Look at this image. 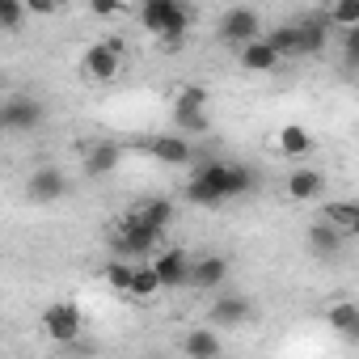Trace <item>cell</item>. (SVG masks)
Here are the masks:
<instances>
[{
    "label": "cell",
    "instance_id": "cell-4",
    "mask_svg": "<svg viewBox=\"0 0 359 359\" xmlns=\"http://www.w3.org/2000/svg\"><path fill=\"white\" fill-rule=\"evenodd\" d=\"M39 325H43V334H47L51 342L72 346V342L81 338V330H85V313H81V304H72V300H55V304L43 309Z\"/></svg>",
    "mask_w": 359,
    "mask_h": 359
},
{
    "label": "cell",
    "instance_id": "cell-10",
    "mask_svg": "<svg viewBox=\"0 0 359 359\" xmlns=\"http://www.w3.org/2000/svg\"><path fill=\"white\" fill-rule=\"evenodd\" d=\"M123 51H127L123 39H102V43H93V47L85 51V72H89L93 81H114V76H118V64H123Z\"/></svg>",
    "mask_w": 359,
    "mask_h": 359
},
{
    "label": "cell",
    "instance_id": "cell-16",
    "mask_svg": "<svg viewBox=\"0 0 359 359\" xmlns=\"http://www.w3.org/2000/svg\"><path fill=\"white\" fill-rule=\"evenodd\" d=\"M237 60H241L245 72H275V68L283 64V51H279L271 39H254V43L237 47Z\"/></svg>",
    "mask_w": 359,
    "mask_h": 359
},
{
    "label": "cell",
    "instance_id": "cell-26",
    "mask_svg": "<svg viewBox=\"0 0 359 359\" xmlns=\"http://www.w3.org/2000/svg\"><path fill=\"white\" fill-rule=\"evenodd\" d=\"M338 51H342V68H346V72H359V22H355V26H342Z\"/></svg>",
    "mask_w": 359,
    "mask_h": 359
},
{
    "label": "cell",
    "instance_id": "cell-27",
    "mask_svg": "<svg viewBox=\"0 0 359 359\" xmlns=\"http://www.w3.org/2000/svg\"><path fill=\"white\" fill-rule=\"evenodd\" d=\"M26 0H0V26H5V34H18L26 26Z\"/></svg>",
    "mask_w": 359,
    "mask_h": 359
},
{
    "label": "cell",
    "instance_id": "cell-7",
    "mask_svg": "<svg viewBox=\"0 0 359 359\" xmlns=\"http://www.w3.org/2000/svg\"><path fill=\"white\" fill-rule=\"evenodd\" d=\"M173 123L182 131H208V89L203 85H182V89H177Z\"/></svg>",
    "mask_w": 359,
    "mask_h": 359
},
{
    "label": "cell",
    "instance_id": "cell-22",
    "mask_svg": "<svg viewBox=\"0 0 359 359\" xmlns=\"http://www.w3.org/2000/svg\"><path fill=\"white\" fill-rule=\"evenodd\" d=\"M161 292H165V283H161L156 266H152V262H135V275H131V292H127V296L152 300V296H161Z\"/></svg>",
    "mask_w": 359,
    "mask_h": 359
},
{
    "label": "cell",
    "instance_id": "cell-30",
    "mask_svg": "<svg viewBox=\"0 0 359 359\" xmlns=\"http://www.w3.org/2000/svg\"><path fill=\"white\" fill-rule=\"evenodd\" d=\"M89 9H93L97 18H114V13H118V0H89Z\"/></svg>",
    "mask_w": 359,
    "mask_h": 359
},
{
    "label": "cell",
    "instance_id": "cell-6",
    "mask_svg": "<svg viewBox=\"0 0 359 359\" xmlns=\"http://www.w3.org/2000/svg\"><path fill=\"white\" fill-rule=\"evenodd\" d=\"M216 34H220V43H229V47H245V43L262 39V18H258L254 9H245V5H233V9L220 13Z\"/></svg>",
    "mask_w": 359,
    "mask_h": 359
},
{
    "label": "cell",
    "instance_id": "cell-18",
    "mask_svg": "<svg viewBox=\"0 0 359 359\" xmlns=\"http://www.w3.org/2000/svg\"><path fill=\"white\" fill-rule=\"evenodd\" d=\"M182 351L191 355V359H216L220 351H224V342H220V334H216V325L208 321V325H195L187 338H182Z\"/></svg>",
    "mask_w": 359,
    "mask_h": 359
},
{
    "label": "cell",
    "instance_id": "cell-31",
    "mask_svg": "<svg viewBox=\"0 0 359 359\" xmlns=\"http://www.w3.org/2000/svg\"><path fill=\"white\" fill-rule=\"evenodd\" d=\"M26 5H30V13L47 18V13H55V9H60V0H26Z\"/></svg>",
    "mask_w": 359,
    "mask_h": 359
},
{
    "label": "cell",
    "instance_id": "cell-11",
    "mask_svg": "<svg viewBox=\"0 0 359 359\" xmlns=\"http://www.w3.org/2000/svg\"><path fill=\"white\" fill-rule=\"evenodd\" d=\"M304 241H309V254H313V258H321V262H334V258L342 254V241H346V233H342V229H338L330 216H321V220H313V224H309Z\"/></svg>",
    "mask_w": 359,
    "mask_h": 359
},
{
    "label": "cell",
    "instance_id": "cell-5",
    "mask_svg": "<svg viewBox=\"0 0 359 359\" xmlns=\"http://www.w3.org/2000/svg\"><path fill=\"white\" fill-rule=\"evenodd\" d=\"M47 118L43 102L30 97V93H9L5 106H0V127H5L9 135H26V131H39Z\"/></svg>",
    "mask_w": 359,
    "mask_h": 359
},
{
    "label": "cell",
    "instance_id": "cell-15",
    "mask_svg": "<svg viewBox=\"0 0 359 359\" xmlns=\"http://www.w3.org/2000/svg\"><path fill=\"white\" fill-rule=\"evenodd\" d=\"M229 283V258L220 254H199L191 266V287L195 292H220Z\"/></svg>",
    "mask_w": 359,
    "mask_h": 359
},
{
    "label": "cell",
    "instance_id": "cell-13",
    "mask_svg": "<svg viewBox=\"0 0 359 359\" xmlns=\"http://www.w3.org/2000/svg\"><path fill=\"white\" fill-rule=\"evenodd\" d=\"M140 148H144L152 161H161V165H191V156H195V148H191L187 135H169V131L140 140Z\"/></svg>",
    "mask_w": 359,
    "mask_h": 359
},
{
    "label": "cell",
    "instance_id": "cell-14",
    "mask_svg": "<svg viewBox=\"0 0 359 359\" xmlns=\"http://www.w3.org/2000/svg\"><path fill=\"white\" fill-rule=\"evenodd\" d=\"M330 34H334V22L330 13H309V18H296V39H300V55H321L330 47Z\"/></svg>",
    "mask_w": 359,
    "mask_h": 359
},
{
    "label": "cell",
    "instance_id": "cell-17",
    "mask_svg": "<svg viewBox=\"0 0 359 359\" xmlns=\"http://www.w3.org/2000/svg\"><path fill=\"white\" fill-rule=\"evenodd\" d=\"M321 191H325V177H321L317 169H309V165L292 169V177H287V199L313 203V199H321Z\"/></svg>",
    "mask_w": 359,
    "mask_h": 359
},
{
    "label": "cell",
    "instance_id": "cell-1",
    "mask_svg": "<svg viewBox=\"0 0 359 359\" xmlns=\"http://www.w3.org/2000/svg\"><path fill=\"white\" fill-rule=\"evenodd\" d=\"M258 191V173L241 161H203L187 187V199L199 208H220L229 199H245Z\"/></svg>",
    "mask_w": 359,
    "mask_h": 359
},
{
    "label": "cell",
    "instance_id": "cell-2",
    "mask_svg": "<svg viewBox=\"0 0 359 359\" xmlns=\"http://www.w3.org/2000/svg\"><path fill=\"white\" fill-rule=\"evenodd\" d=\"M140 26L148 34H156L161 43L177 47L182 34L195 26V9L187 0H140Z\"/></svg>",
    "mask_w": 359,
    "mask_h": 359
},
{
    "label": "cell",
    "instance_id": "cell-20",
    "mask_svg": "<svg viewBox=\"0 0 359 359\" xmlns=\"http://www.w3.org/2000/svg\"><path fill=\"white\" fill-rule=\"evenodd\" d=\"M118 161H123V148H118V144H110V140L89 144V152H85V169H89L93 177H102V173L118 169Z\"/></svg>",
    "mask_w": 359,
    "mask_h": 359
},
{
    "label": "cell",
    "instance_id": "cell-21",
    "mask_svg": "<svg viewBox=\"0 0 359 359\" xmlns=\"http://www.w3.org/2000/svg\"><path fill=\"white\" fill-rule=\"evenodd\" d=\"M279 152L283 156H296V161L313 152V135L304 131V123H283L279 127Z\"/></svg>",
    "mask_w": 359,
    "mask_h": 359
},
{
    "label": "cell",
    "instance_id": "cell-9",
    "mask_svg": "<svg viewBox=\"0 0 359 359\" xmlns=\"http://www.w3.org/2000/svg\"><path fill=\"white\" fill-rule=\"evenodd\" d=\"M152 266H156V275H161L165 292H177V287H191V266H195V254L177 250V245H169V250H156Z\"/></svg>",
    "mask_w": 359,
    "mask_h": 359
},
{
    "label": "cell",
    "instance_id": "cell-3",
    "mask_svg": "<svg viewBox=\"0 0 359 359\" xmlns=\"http://www.w3.org/2000/svg\"><path fill=\"white\" fill-rule=\"evenodd\" d=\"M161 241H165V229H156V224H148V220H140V216H123L118 220V229H114V254L118 258H148V254H156L161 250Z\"/></svg>",
    "mask_w": 359,
    "mask_h": 359
},
{
    "label": "cell",
    "instance_id": "cell-28",
    "mask_svg": "<svg viewBox=\"0 0 359 359\" xmlns=\"http://www.w3.org/2000/svg\"><path fill=\"white\" fill-rule=\"evenodd\" d=\"M279 51H283V60H300V39H296V22H287V26H275L271 34H266Z\"/></svg>",
    "mask_w": 359,
    "mask_h": 359
},
{
    "label": "cell",
    "instance_id": "cell-24",
    "mask_svg": "<svg viewBox=\"0 0 359 359\" xmlns=\"http://www.w3.org/2000/svg\"><path fill=\"white\" fill-rule=\"evenodd\" d=\"M131 216H140V220H148V224H156V229H169V224H173V203H169V199H140V203L131 208Z\"/></svg>",
    "mask_w": 359,
    "mask_h": 359
},
{
    "label": "cell",
    "instance_id": "cell-12",
    "mask_svg": "<svg viewBox=\"0 0 359 359\" xmlns=\"http://www.w3.org/2000/svg\"><path fill=\"white\" fill-rule=\"evenodd\" d=\"M250 317H254V300L245 292H216V300L208 309L212 325H245Z\"/></svg>",
    "mask_w": 359,
    "mask_h": 359
},
{
    "label": "cell",
    "instance_id": "cell-19",
    "mask_svg": "<svg viewBox=\"0 0 359 359\" xmlns=\"http://www.w3.org/2000/svg\"><path fill=\"white\" fill-rule=\"evenodd\" d=\"M325 321H330V330H334L338 338H346V342L359 346V304H355V300H338V304H330Z\"/></svg>",
    "mask_w": 359,
    "mask_h": 359
},
{
    "label": "cell",
    "instance_id": "cell-8",
    "mask_svg": "<svg viewBox=\"0 0 359 359\" xmlns=\"http://www.w3.org/2000/svg\"><path fill=\"white\" fill-rule=\"evenodd\" d=\"M68 191H72V182H68V173L60 165H39L26 177V199L30 203H60Z\"/></svg>",
    "mask_w": 359,
    "mask_h": 359
},
{
    "label": "cell",
    "instance_id": "cell-23",
    "mask_svg": "<svg viewBox=\"0 0 359 359\" xmlns=\"http://www.w3.org/2000/svg\"><path fill=\"white\" fill-rule=\"evenodd\" d=\"M321 216H330L346 237H355V241H359V203L338 199V203H325V212H321Z\"/></svg>",
    "mask_w": 359,
    "mask_h": 359
},
{
    "label": "cell",
    "instance_id": "cell-25",
    "mask_svg": "<svg viewBox=\"0 0 359 359\" xmlns=\"http://www.w3.org/2000/svg\"><path fill=\"white\" fill-rule=\"evenodd\" d=\"M131 275H135V262L131 258H114V262H106V283L114 287V292H131Z\"/></svg>",
    "mask_w": 359,
    "mask_h": 359
},
{
    "label": "cell",
    "instance_id": "cell-29",
    "mask_svg": "<svg viewBox=\"0 0 359 359\" xmlns=\"http://www.w3.org/2000/svg\"><path fill=\"white\" fill-rule=\"evenodd\" d=\"M330 22L342 30V26H355L359 22V0H334L330 5Z\"/></svg>",
    "mask_w": 359,
    "mask_h": 359
}]
</instances>
